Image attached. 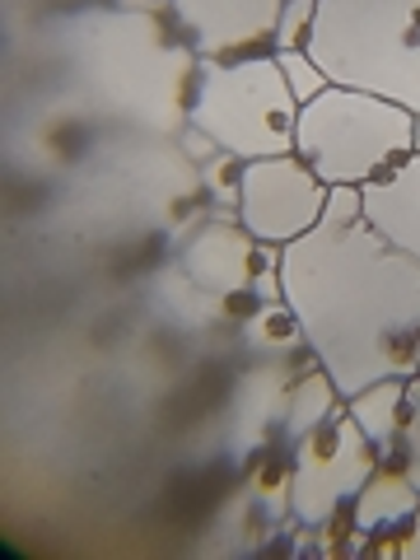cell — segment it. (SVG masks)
Segmentation results:
<instances>
[{
    "instance_id": "obj_4",
    "label": "cell",
    "mask_w": 420,
    "mask_h": 560,
    "mask_svg": "<svg viewBox=\"0 0 420 560\" xmlns=\"http://www.w3.org/2000/svg\"><path fill=\"white\" fill-rule=\"evenodd\" d=\"M294 154L327 187H364L416 154V113L364 90H327L300 108Z\"/></svg>"
},
{
    "instance_id": "obj_3",
    "label": "cell",
    "mask_w": 420,
    "mask_h": 560,
    "mask_svg": "<svg viewBox=\"0 0 420 560\" xmlns=\"http://www.w3.org/2000/svg\"><path fill=\"white\" fill-rule=\"evenodd\" d=\"M308 57L327 84L420 113V0H318Z\"/></svg>"
},
{
    "instance_id": "obj_11",
    "label": "cell",
    "mask_w": 420,
    "mask_h": 560,
    "mask_svg": "<svg viewBox=\"0 0 420 560\" xmlns=\"http://www.w3.org/2000/svg\"><path fill=\"white\" fill-rule=\"evenodd\" d=\"M360 215L393 243L397 253L420 261V150L397 168L360 187Z\"/></svg>"
},
{
    "instance_id": "obj_18",
    "label": "cell",
    "mask_w": 420,
    "mask_h": 560,
    "mask_svg": "<svg viewBox=\"0 0 420 560\" xmlns=\"http://www.w3.org/2000/svg\"><path fill=\"white\" fill-rule=\"evenodd\" d=\"M276 61H280V70H285V84H290V94H294L300 108L327 90V75L318 70V61H313L308 51H276Z\"/></svg>"
},
{
    "instance_id": "obj_8",
    "label": "cell",
    "mask_w": 420,
    "mask_h": 560,
    "mask_svg": "<svg viewBox=\"0 0 420 560\" xmlns=\"http://www.w3.org/2000/svg\"><path fill=\"white\" fill-rule=\"evenodd\" d=\"M327 183L313 173L300 154H271V160H248L243 164V197H238V220L248 230L285 248V243L304 238L327 210Z\"/></svg>"
},
{
    "instance_id": "obj_19",
    "label": "cell",
    "mask_w": 420,
    "mask_h": 560,
    "mask_svg": "<svg viewBox=\"0 0 420 560\" xmlns=\"http://www.w3.org/2000/svg\"><path fill=\"white\" fill-rule=\"evenodd\" d=\"M178 150L187 154L191 164H206L210 154H220V145H215V140H210L206 131H197V127H183V131H178Z\"/></svg>"
},
{
    "instance_id": "obj_9",
    "label": "cell",
    "mask_w": 420,
    "mask_h": 560,
    "mask_svg": "<svg viewBox=\"0 0 420 560\" xmlns=\"http://www.w3.org/2000/svg\"><path fill=\"white\" fill-rule=\"evenodd\" d=\"M285 0H168L173 24L187 33L197 57H253L271 51Z\"/></svg>"
},
{
    "instance_id": "obj_21",
    "label": "cell",
    "mask_w": 420,
    "mask_h": 560,
    "mask_svg": "<svg viewBox=\"0 0 420 560\" xmlns=\"http://www.w3.org/2000/svg\"><path fill=\"white\" fill-rule=\"evenodd\" d=\"M416 374H420V346H416Z\"/></svg>"
},
{
    "instance_id": "obj_14",
    "label": "cell",
    "mask_w": 420,
    "mask_h": 560,
    "mask_svg": "<svg viewBox=\"0 0 420 560\" xmlns=\"http://www.w3.org/2000/svg\"><path fill=\"white\" fill-rule=\"evenodd\" d=\"M341 407H346V401H341V393H337V383L327 378L323 364H318V370H308L300 383H294V393H290V407H285V420H280L276 444L294 448V444L304 440V434H313L331 411H341Z\"/></svg>"
},
{
    "instance_id": "obj_12",
    "label": "cell",
    "mask_w": 420,
    "mask_h": 560,
    "mask_svg": "<svg viewBox=\"0 0 420 560\" xmlns=\"http://www.w3.org/2000/svg\"><path fill=\"white\" fill-rule=\"evenodd\" d=\"M420 518V490L407 481V471L393 463H378V471L360 486L350 500V523L355 533H378V528H411Z\"/></svg>"
},
{
    "instance_id": "obj_16",
    "label": "cell",
    "mask_w": 420,
    "mask_h": 560,
    "mask_svg": "<svg viewBox=\"0 0 420 560\" xmlns=\"http://www.w3.org/2000/svg\"><path fill=\"white\" fill-rule=\"evenodd\" d=\"M243 164H248V160H238L234 150H220V154H210L206 164H197V178H201V191H206L210 210H238Z\"/></svg>"
},
{
    "instance_id": "obj_17",
    "label": "cell",
    "mask_w": 420,
    "mask_h": 560,
    "mask_svg": "<svg viewBox=\"0 0 420 560\" xmlns=\"http://www.w3.org/2000/svg\"><path fill=\"white\" fill-rule=\"evenodd\" d=\"M313 20H318V0H285L280 24H276V38H271V51H308Z\"/></svg>"
},
{
    "instance_id": "obj_10",
    "label": "cell",
    "mask_w": 420,
    "mask_h": 560,
    "mask_svg": "<svg viewBox=\"0 0 420 560\" xmlns=\"http://www.w3.org/2000/svg\"><path fill=\"white\" fill-rule=\"evenodd\" d=\"M308 370H318V355H313L308 346L290 350V355H257V364L234 388V444H238V453L267 448V440H276L294 383H300Z\"/></svg>"
},
{
    "instance_id": "obj_7",
    "label": "cell",
    "mask_w": 420,
    "mask_h": 560,
    "mask_svg": "<svg viewBox=\"0 0 420 560\" xmlns=\"http://www.w3.org/2000/svg\"><path fill=\"white\" fill-rule=\"evenodd\" d=\"M178 271L215 300H285L280 294V248L261 243L238 210H210L178 238Z\"/></svg>"
},
{
    "instance_id": "obj_13",
    "label": "cell",
    "mask_w": 420,
    "mask_h": 560,
    "mask_svg": "<svg viewBox=\"0 0 420 560\" xmlns=\"http://www.w3.org/2000/svg\"><path fill=\"white\" fill-rule=\"evenodd\" d=\"M350 420L364 430V440L374 444L378 463H397L401 444V420H407V378H378L355 397H346Z\"/></svg>"
},
{
    "instance_id": "obj_20",
    "label": "cell",
    "mask_w": 420,
    "mask_h": 560,
    "mask_svg": "<svg viewBox=\"0 0 420 560\" xmlns=\"http://www.w3.org/2000/svg\"><path fill=\"white\" fill-rule=\"evenodd\" d=\"M108 5H121V10H168V0H108Z\"/></svg>"
},
{
    "instance_id": "obj_6",
    "label": "cell",
    "mask_w": 420,
    "mask_h": 560,
    "mask_svg": "<svg viewBox=\"0 0 420 560\" xmlns=\"http://www.w3.org/2000/svg\"><path fill=\"white\" fill-rule=\"evenodd\" d=\"M290 481H285V510L300 528H327L337 523L360 486L378 471V453L364 440V430L350 420V411H331L313 434H304L290 448Z\"/></svg>"
},
{
    "instance_id": "obj_1",
    "label": "cell",
    "mask_w": 420,
    "mask_h": 560,
    "mask_svg": "<svg viewBox=\"0 0 420 560\" xmlns=\"http://www.w3.org/2000/svg\"><path fill=\"white\" fill-rule=\"evenodd\" d=\"M280 294L341 401L416 374L420 261L360 215V187H331L323 220L280 248Z\"/></svg>"
},
{
    "instance_id": "obj_5",
    "label": "cell",
    "mask_w": 420,
    "mask_h": 560,
    "mask_svg": "<svg viewBox=\"0 0 420 560\" xmlns=\"http://www.w3.org/2000/svg\"><path fill=\"white\" fill-rule=\"evenodd\" d=\"M187 127L206 131L220 150H234L238 160L294 154L300 103L290 94L276 51H253V57H224V61L201 57Z\"/></svg>"
},
{
    "instance_id": "obj_2",
    "label": "cell",
    "mask_w": 420,
    "mask_h": 560,
    "mask_svg": "<svg viewBox=\"0 0 420 560\" xmlns=\"http://www.w3.org/2000/svg\"><path fill=\"white\" fill-rule=\"evenodd\" d=\"M43 43L84 113L108 117L136 136L178 140L187 127L201 57L168 10L70 0L66 10L47 14Z\"/></svg>"
},
{
    "instance_id": "obj_15",
    "label": "cell",
    "mask_w": 420,
    "mask_h": 560,
    "mask_svg": "<svg viewBox=\"0 0 420 560\" xmlns=\"http://www.w3.org/2000/svg\"><path fill=\"white\" fill-rule=\"evenodd\" d=\"M243 346L253 350V355H290V350H304V327L294 318V308L285 300H271V304H253L243 313Z\"/></svg>"
}]
</instances>
